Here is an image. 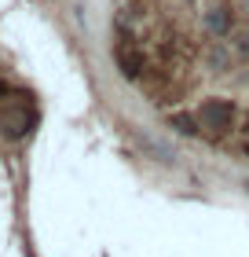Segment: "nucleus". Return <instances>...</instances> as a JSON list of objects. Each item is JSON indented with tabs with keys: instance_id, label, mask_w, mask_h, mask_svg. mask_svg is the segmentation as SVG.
<instances>
[{
	"instance_id": "nucleus-2",
	"label": "nucleus",
	"mask_w": 249,
	"mask_h": 257,
	"mask_svg": "<svg viewBox=\"0 0 249 257\" xmlns=\"http://www.w3.org/2000/svg\"><path fill=\"white\" fill-rule=\"evenodd\" d=\"M245 151H249V133H245Z\"/></svg>"
},
{
	"instance_id": "nucleus-1",
	"label": "nucleus",
	"mask_w": 249,
	"mask_h": 257,
	"mask_svg": "<svg viewBox=\"0 0 249 257\" xmlns=\"http://www.w3.org/2000/svg\"><path fill=\"white\" fill-rule=\"evenodd\" d=\"M201 121H209L212 128H227L231 125V107L227 103H205L201 107Z\"/></svg>"
},
{
	"instance_id": "nucleus-3",
	"label": "nucleus",
	"mask_w": 249,
	"mask_h": 257,
	"mask_svg": "<svg viewBox=\"0 0 249 257\" xmlns=\"http://www.w3.org/2000/svg\"><path fill=\"white\" fill-rule=\"evenodd\" d=\"M0 92H4V85H0Z\"/></svg>"
}]
</instances>
